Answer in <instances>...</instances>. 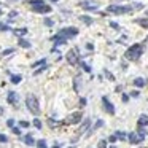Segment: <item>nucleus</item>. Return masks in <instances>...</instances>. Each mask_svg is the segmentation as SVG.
Here are the masks:
<instances>
[{"label":"nucleus","instance_id":"nucleus-1","mask_svg":"<svg viewBox=\"0 0 148 148\" xmlns=\"http://www.w3.org/2000/svg\"><path fill=\"white\" fill-rule=\"evenodd\" d=\"M142 54H143V45H142V43H135V45H132L131 48L124 53V58L127 59V61H138Z\"/></svg>","mask_w":148,"mask_h":148},{"label":"nucleus","instance_id":"nucleus-2","mask_svg":"<svg viewBox=\"0 0 148 148\" xmlns=\"http://www.w3.org/2000/svg\"><path fill=\"white\" fill-rule=\"evenodd\" d=\"M26 107L27 110H29L32 115L38 116L40 115V105H38V100H37V97L34 96V94H29V96L26 97Z\"/></svg>","mask_w":148,"mask_h":148},{"label":"nucleus","instance_id":"nucleus-3","mask_svg":"<svg viewBox=\"0 0 148 148\" xmlns=\"http://www.w3.org/2000/svg\"><path fill=\"white\" fill-rule=\"evenodd\" d=\"M132 5L129 7H124V5H110L107 8V13H112V14H126V13H132Z\"/></svg>","mask_w":148,"mask_h":148},{"label":"nucleus","instance_id":"nucleus-4","mask_svg":"<svg viewBox=\"0 0 148 148\" xmlns=\"http://www.w3.org/2000/svg\"><path fill=\"white\" fill-rule=\"evenodd\" d=\"M145 135H147V132L140 127V131H138V132H131V134H127V140L131 142L132 145H138V143L143 142Z\"/></svg>","mask_w":148,"mask_h":148},{"label":"nucleus","instance_id":"nucleus-5","mask_svg":"<svg viewBox=\"0 0 148 148\" xmlns=\"http://www.w3.org/2000/svg\"><path fill=\"white\" fill-rule=\"evenodd\" d=\"M58 35L64 37L65 40H67V38H73V37L78 35V29H77V27H64V29L59 30Z\"/></svg>","mask_w":148,"mask_h":148},{"label":"nucleus","instance_id":"nucleus-6","mask_svg":"<svg viewBox=\"0 0 148 148\" xmlns=\"http://www.w3.org/2000/svg\"><path fill=\"white\" fill-rule=\"evenodd\" d=\"M32 11H34V13H38V14H46V13L51 11V7H48V5L43 2V3H40V5H34Z\"/></svg>","mask_w":148,"mask_h":148},{"label":"nucleus","instance_id":"nucleus-7","mask_svg":"<svg viewBox=\"0 0 148 148\" xmlns=\"http://www.w3.org/2000/svg\"><path fill=\"white\" fill-rule=\"evenodd\" d=\"M102 107H103V110H105L108 115H113V113H115V105L110 102V99L107 96L102 97Z\"/></svg>","mask_w":148,"mask_h":148},{"label":"nucleus","instance_id":"nucleus-8","mask_svg":"<svg viewBox=\"0 0 148 148\" xmlns=\"http://www.w3.org/2000/svg\"><path fill=\"white\" fill-rule=\"evenodd\" d=\"M65 58H67V62H69V64H72V65H75V64L80 62V58H78V51H77V49H70Z\"/></svg>","mask_w":148,"mask_h":148},{"label":"nucleus","instance_id":"nucleus-9","mask_svg":"<svg viewBox=\"0 0 148 148\" xmlns=\"http://www.w3.org/2000/svg\"><path fill=\"white\" fill-rule=\"evenodd\" d=\"M81 118H83V115H81L80 112L72 113V115L69 116L67 119H65V124H77V123H80V121H81Z\"/></svg>","mask_w":148,"mask_h":148},{"label":"nucleus","instance_id":"nucleus-10","mask_svg":"<svg viewBox=\"0 0 148 148\" xmlns=\"http://www.w3.org/2000/svg\"><path fill=\"white\" fill-rule=\"evenodd\" d=\"M7 100H8V103H11V105H18V103H19V94L14 92V91H10L8 96H7Z\"/></svg>","mask_w":148,"mask_h":148},{"label":"nucleus","instance_id":"nucleus-11","mask_svg":"<svg viewBox=\"0 0 148 148\" xmlns=\"http://www.w3.org/2000/svg\"><path fill=\"white\" fill-rule=\"evenodd\" d=\"M137 124H138V127H147V126H148V116L147 115H140V116H138Z\"/></svg>","mask_w":148,"mask_h":148},{"label":"nucleus","instance_id":"nucleus-12","mask_svg":"<svg viewBox=\"0 0 148 148\" xmlns=\"http://www.w3.org/2000/svg\"><path fill=\"white\" fill-rule=\"evenodd\" d=\"M23 142L26 145H29V147H32V145H35V140H34V137L30 134H27V135H24L23 137Z\"/></svg>","mask_w":148,"mask_h":148},{"label":"nucleus","instance_id":"nucleus-13","mask_svg":"<svg viewBox=\"0 0 148 148\" xmlns=\"http://www.w3.org/2000/svg\"><path fill=\"white\" fill-rule=\"evenodd\" d=\"M81 7H83L84 10H97V3H92V2H83Z\"/></svg>","mask_w":148,"mask_h":148},{"label":"nucleus","instance_id":"nucleus-14","mask_svg":"<svg viewBox=\"0 0 148 148\" xmlns=\"http://www.w3.org/2000/svg\"><path fill=\"white\" fill-rule=\"evenodd\" d=\"M80 21H81V23H84V24H88V26L94 23V19H92L91 16H88V14H81V16H80Z\"/></svg>","mask_w":148,"mask_h":148},{"label":"nucleus","instance_id":"nucleus-15","mask_svg":"<svg viewBox=\"0 0 148 148\" xmlns=\"http://www.w3.org/2000/svg\"><path fill=\"white\" fill-rule=\"evenodd\" d=\"M19 46H21V48H26V49H29L30 46H32V43H30L29 40H26V38H23V37H21V38H19Z\"/></svg>","mask_w":148,"mask_h":148},{"label":"nucleus","instance_id":"nucleus-16","mask_svg":"<svg viewBox=\"0 0 148 148\" xmlns=\"http://www.w3.org/2000/svg\"><path fill=\"white\" fill-rule=\"evenodd\" d=\"M13 34L14 35H18V37H24L27 34V29L26 27H19V29H13Z\"/></svg>","mask_w":148,"mask_h":148},{"label":"nucleus","instance_id":"nucleus-17","mask_svg":"<svg viewBox=\"0 0 148 148\" xmlns=\"http://www.w3.org/2000/svg\"><path fill=\"white\" fill-rule=\"evenodd\" d=\"M89 126H91V119L88 118V119H84L83 121V124H81V127H80V134H83L86 129H89Z\"/></svg>","mask_w":148,"mask_h":148},{"label":"nucleus","instance_id":"nucleus-18","mask_svg":"<svg viewBox=\"0 0 148 148\" xmlns=\"http://www.w3.org/2000/svg\"><path fill=\"white\" fill-rule=\"evenodd\" d=\"M21 80H23V77H21V75H10V81L13 84H19Z\"/></svg>","mask_w":148,"mask_h":148},{"label":"nucleus","instance_id":"nucleus-19","mask_svg":"<svg viewBox=\"0 0 148 148\" xmlns=\"http://www.w3.org/2000/svg\"><path fill=\"white\" fill-rule=\"evenodd\" d=\"M145 84H147V81L143 78H135L134 80V86H137V88H143Z\"/></svg>","mask_w":148,"mask_h":148},{"label":"nucleus","instance_id":"nucleus-20","mask_svg":"<svg viewBox=\"0 0 148 148\" xmlns=\"http://www.w3.org/2000/svg\"><path fill=\"white\" fill-rule=\"evenodd\" d=\"M115 135L118 137V140H126V138H127L126 132H123V131H116V132H115Z\"/></svg>","mask_w":148,"mask_h":148},{"label":"nucleus","instance_id":"nucleus-21","mask_svg":"<svg viewBox=\"0 0 148 148\" xmlns=\"http://www.w3.org/2000/svg\"><path fill=\"white\" fill-rule=\"evenodd\" d=\"M73 86H75V91H80V86H81V78L80 77H75Z\"/></svg>","mask_w":148,"mask_h":148},{"label":"nucleus","instance_id":"nucleus-22","mask_svg":"<svg viewBox=\"0 0 148 148\" xmlns=\"http://www.w3.org/2000/svg\"><path fill=\"white\" fill-rule=\"evenodd\" d=\"M102 126H103V121H102V119H97V121H96V124H94V127L91 129V132L97 131V129H99V127H102Z\"/></svg>","mask_w":148,"mask_h":148},{"label":"nucleus","instance_id":"nucleus-23","mask_svg":"<svg viewBox=\"0 0 148 148\" xmlns=\"http://www.w3.org/2000/svg\"><path fill=\"white\" fill-rule=\"evenodd\" d=\"M135 23L140 24V26H142V27H145V29H148V19H137Z\"/></svg>","mask_w":148,"mask_h":148},{"label":"nucleus","instance_id":"nucleus-24","mask_svg":"<svg viewBox=\"0 0 148 148\" xmlns=\"http://www.w3.org/2000/svg\"><path fill=\"white\" fill-rule=\"evenodd\" d=\"M42 65H46V59H40V61H37L35 64H34V67H42Z\"/></svg>","mask_w":148,"mask_h":148},{"label":"nucleus","instance_id":"nucleus-25","mask_svg":"<svg viewBox=\"0 0 148 148\" xmlns=\"http://www.w3.org/2000/svg\"><path fill=\"white\" fill-rule=\"evenodd\" d=\"M35 143H37V148H48V145H46L45 140H38V142H35Z\"/></svg>","mask_w":148,"mask_h":148},{"label":"nucleus","instance_id":"nucleus-26","mask_svg":"<svg viewBox=\"0 0 148 148\" xmlns=\"http://www.w3.org/2000/svg\"><path fill=\"white\" fill-rule=\"evenodd\" d=\"M46 69H48V67H46V65H42V67H40V69H35V72H34V75H40V73H42V72H45Z\"/></svg>","mask_w":148,"mask_h":148},{"label":"nucleus","instance_id":"nucleus-27","mask_svg":"<svg viewBox=\"0 0 148 148\" xmlns=\"http://www.w3.org/2000/svg\"><path fill=\"white\" fill-rule=\"evenodd\" d=\"M80 65H81V67H83V70H84V72H88V73H89V72H91V67H89V65L86 64V62H81V61H80Z\"/></svg>","mask_w":148,"mask_h":148},{"label":"nucleus","instance_id":"nucleus-28","mask_svg":"<svg viewBox=\"0 0 148 148\" xmlns=\"http://www.w3.org/2000/svg\"><path fill=\"white\" fill-rule=\"evenodd\" d=\"M34 126H35L37 129H42V127H43V126H42V121H40L38 118H35V119H34Z\"/></svg>","mask_w":148,"mask_h":148},{"label":"nucleus","instance_id":"nucleus-29","mask_svg":"<svg viewBox=\"0 0 148 148\" xmlns=\"http://www.w3.org/2000/svg\"><path fill=\"white\" fill-rule=\"evenodd\" d=\"M45 26L46 27H53V26H54V21L49 19V18H46V19H45Z\"/></svg>","mask_w":148,"mask_h":148},{"label":"nucleus","instance_id":"nucleus-30","mask_svg":"<svg viewBox=\"0 0 148 148\" xmlns=\"http://www.w3.org/2000/svg\"><path fill=\"white\" fill-rule=\"evenodd\" d=\"M13 53H14V49H13V48H7L3 53H2V54H3V56H8V54H13Z\"/></svg>","mask_w":148,"mask_h":148},{"label":"nucleus","instance_id":"nucleus-31","mask_svg":"<svg viewBox=\"0 0 148 148\" xmlns=\"http://www.w3.org/2000/svg\"><path fill=\"white\" fill-rule=\"evenodd\" d=\"M8 142V137L5 134H0V143H7Z\"/></svg>","mask_w":148,"mask_h":148},{"label":"nucleus","instance_id":"nucleus-32","mask_svg":"<svg viewBox=\"0 0 148 148\" xmlns=\"http://www.w3.org/2000/svg\"><path fill=\"white\" fill-rule=\"evenodd\" d=\"M97 148H107V140H100L99 145H97Z\"/></svg>","mask_w":148,"mask_h":148},{"label":"nucleus","instance_id":"nucleus-33","mask_svg":"<svg viewBox=\"0 0 148 148\" xmlns=\"http://www.w3.org/2000/svg\"><path fill=\"white\" fill-rule=\"evenodd\" d=\"M116 140H118V137H116L115 134H113V135H110V137H108V142H110V143H115Z\"/></svg>","mask_w":148,"mask_h":148},{"label":"nucleus","instance_id":"nucleus-34","mask_svg":"<svg viewBox=\"0 0 148 148\" xmlns=\"http://www.w3.org/2000/svg\"><path fill=\"white\" fill-rule=\"evenodd\" d=\"M11 131H13V134H16V135H19V134H21V129H19V127H16V126H13V127H11Z\"/></svg>","mask_w":148,"mask_h":148},{"label":"nucleus","instance_id":"nucleus-35","mask_svg":"<svg viewBox=\"0 0 148 148\" xmlns=\"http://www.w3.org/2000/svg\"><path fill=\"white\" fill-rule=\"evenodd\" d=\"M0 30H3V32H5V30H10V26H5V24L0 23Z\"/></svg>","mask_w":148,"mask_h":148},{"label":"nucleus","instance_id":"nucleus-36","mask_svg":"<svg viewBox=\"0 0 148 148\" xmlns=\"http://www.w3.org/2000/svg\"><path fill=\"white\" fill-rule=\"evenodd\" d=\"M19 126H21V127H29L30 124H29V123H27V121H24V119H23V121L19 123Z\"/></svg>","mask_w":148,"mask_h":148},{"label":"nucleus","instance_id":"nucleus-37","mask_svg":"<svg viewBox=\"0 0 148 148\" xmlns=\"http://www.w3.org/2000/svg\"><path fill=\"white\" fill-rule=\"evenodd\" d=\"M7 126H8V127H13V126H14V119H8Z\"/></svg>","mask_w":148,"mask_h":148},{"label":"nucleus","instance_id":"nucleus-38","mask_svg":"<svg viewBox=\"0 0 148 148\" xmlns=\"http://www.w3.org/2000/svg\"><path fill=\"white\" fill-rule=\"evenodd\" d=\"M132 8H134V10H135V8L140 10V8H143V5H142V3H134V5H132Z\"/></svg>","mask_w":148,"mask_h":148},{"label":"nucleus","instance_id":"nucleus-39","mask_svg":"<svg viewBox=\"0 0 148 148\" xmlns=\"http://www.w3.org/2000/svg\"><path fill=\"white\" fill-rule=\"evenodd\" d=\"M105 75H107V77H108V80H115V77H113V75L110 73L108 70H105Z\"/></svg>","mask_w":148,"mask_h":148},{"label":"nucleus","instance_id":"nucleus-40","mask_svg":"<svg viewBox=\"0 0 148 148\" xmlns=\"http://www.w3.org/2000/svg\"><path fill=\"white\" fill-rule=\"evenodd\" d=\"M16 16H18V13H16V11H11V13L8 14V18H10V19H11V18H16Z\"/></svg>","mask_w":148,"mask_h":148},{"label":"nucleus","instance_id":"nucleus-41","mask_svg":"<svg viewBox=\"0 0 148 148\" xmlns=\"http://www.w3.org/2000/svg\"><path fill=\"white\" fill-rule=\"evenodd\" d=\"M86 48H88V51H92V49H94L92 43H88V45H86Z\"/></svg>","mask_w":148,"mask_h":148},{"label":"nucleus","instance_id":"nucleus-42","mask_svg":"<svg viewBox=\"0 0 148 148\" xmlns=\"http://www.w3.org/2000/svg\"><path fill=\"white\" fill-rule=\"evenodd\" d=\"M110 26L113 27V29H119V26H118V23H110Z\"/></svg>","mask_w":148,"mask_h":148},{"label":"nucleus","instance_id":"nucleus-43","mask_svg":"<svg viewBox=\"0 0 148 148\" xmlns=\"http://www.w3.org/2000/svg\"><path fill=\"white\" fill-rule=\"evenodd\" d=\"M80 103H81V107H84V105H86V99H84V97H81V99H80Z\"/></svg>","mask_w":148,"mask_h":148},{"label":"nucleus","instance_id":"nucleus-44","mask_svg":"<svg viewBox=\"0 0 148 148\" xmlns=\"http://www.w3.org/2000/svg\"><path fill=\"white\" fill-rule=\"evenodd\" d=\"M127 100H129V96L127 94H123V102H127Z\"/></svg>","mask_w":148,"mask_h":148},{"label":"nucleus","instance_id":"nucleus-45","mask_svg":"<svg viewBox=\"0 0 148 148\" xmlns=\"http://www.w3.org/2000/svg\"><path fill=\"white\" fill-rule=\"evenodd\" d=\"M131 96H132V97H138V91H132Z\"/></svg>","mask_w":148,"mask_h":148},{"label":"nucleus","instance_id":"nucleus-46","mask_svg":"<svg viewBox=\"0 0 148 148\" xmlns=\"http://www.w3.org/2000/svg\"><path fill=\"white\" fill-rule=\"evenodd\" d=\"M2 113H3V108H2V107H0V115H2Z\"/></svg>","mask_w":148,"mask_h":148},{"label":"nucleus","instance_id":"nucleus-47","mask_svg":"<svg viewBox=\"0 0 148 148\" xmlns=\"http://www.w3.org/2000/svg\"><path fill=\"white\" fill-rule=\"evenodd\" d=\"M49 2H53V3H56V2H59V0H49Z\"/></svg>","mask_w":148,"mask_h":148},{"label":"nucleus","instance_id":"nucleus-48","mask_svg":"<svg viewBox=\"0 0 148 148\" xmlns=\"http://www.w3.org/2000/svg\"><path fill=\"white\" fill-rule=\"evenodd\" d=\"M51 148H61V147H58V145H56V147H51Z\"/></svg>","mask_w":148,"mask_h":148},{"label":"nucleus","instance_id":"nucleus-49","mask_svg":"<svg viewBox=\"0 0 148 148\" xmlns=\"http://www.w3.org/2000/svg\"><path fill=\"white\" fill-rule=\"evenodd\" d=\"M2 13H3V11H2V7H0V14H2Z\"/></svg>","mask_w":148,"mask_h":148},{"label":"nucleus","instance_id":"nucleus-50","mask_svg":"<svg viewBox=\"0 0 148 148\" xmlns=\"http://www.w3.org/2000/svg\"><path fill=\"white\" fill-rule=\"evenodd\" d=\"M110 148H115V147H110Z\"/></svg>","mask_w":148,"mask_h":148},{"label":"nucleus","instance_id":"nucleus-51","mask_svg":"<svg viewBox=\"0 0 148 148\" xmlns=\"http://www.w3.org/2000/svg\"><path fill=\"white\" fill-rule=\"evenodd\" d=\"M147 42H148V38H147Z\"/></svg>","mask_w":148,"mask_h":148}]
</instances>
